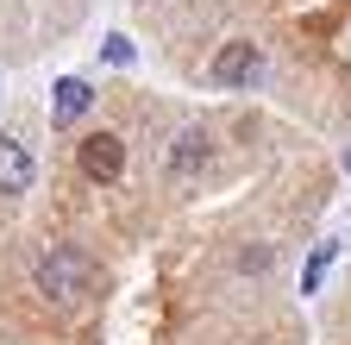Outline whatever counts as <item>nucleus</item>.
Here are the masks:
<instances>
[{
	"label": "nucleus",
	"instance_id": "f257e3e1",
	"mask_svg": "<svg viewBox=\"0 0 351 345\" xmlns=\"http://www.w3.org/2000/svg\"><path fill=\"white\" fill-rule=\"evenodd\" d=\"M32 289L44 301H57V308H69V301H82L95 289V257L75 251V245H51L38 257V270H32Z\"/></svg>",
	"mask_w": 351,
	"mask_h": 345
},
{
	"label": "nucleus",
	"instance_id": "f03ea898",
	"mask_svg": "<svg viewBox=\"0 0 351 345\" xmlns=\"http://www.w3.org/2000/svg\"><path fill=\"white\" fill-rule=\"evenodd\" d=\"M213 88H251V82L263 75V51L251 45V38H232V45L213 51Z\"/></svg>",
	"mask_w": 351,
	"mask_h": 345
},
{
	"label": "nucleus",
	"instance_id": "7ed1b4c3",
	"mask_svg": "<svg viewBox=\"0 0 351 345\" xmlns=\"http://www.w3.org/2000/svg\"><path fill=\"white\" fill-rule=\"evenodd\" d=\"M75 163H82V176H95V182H119L125 176V139L119 132H88Z\"/></svg>",
	"mask_w": 351,
	"mask_h": 345
},
{
	"label": "nucleus",
	"instance_id": "20e7f679",
	"mask_svg": "<svg viewBox=\"0 0 351 345\" xmlns=\"http://www.w3.org/2000/svg\"><path fill=\"white\" fill-rule=\"evenodd\" d=\"M207 157H213L207 126H182V132H176V145H169V169H176V176H195Z\"/></svg>",
	"mask_w": 351,
	"mask_h": 345
},
{
	"label": "nucleus",
	"instance_id": "39448f33",
	"mask_svg": "<svg viewBox=\"0 0 351 345\" xmlns=\"http://www.w3.org/2000/svg\"><path fill=\"white\" fill-rule=\"evenodd\" d=\"M32 189V151L19 139H0V195H25Z\"/></svg>",
	"mask_w": 351,
	"mask_h": 345
},
{
	"label": "nucleus",
	"instance_id": "423d86ee",
	"mask_svg": "<svg viewBox=\"0 0 351 345\" xmlns=\"http://www.w3.org/2000/svg\"><path fill=\"white\" fill-rule=\"evenodd\" d=\"M88 101H95V88H88L82 75H63L57 82V101H51V113H57V126H69L75 113H88Z\"/></svg>",
	"mask_w": 351,
	"mask_h": 345
},
{
	"label": "nucleus",
	"instance_id": "0eeeda50",
	"mask_svg": "<svg viewBox=\"0 0 351 345\" xmlns=\"http://www.w3.org/2000/svg\"><path fill=\"white\" fill-rule=\"evenodd\" d=\"M332 257H339V239H320L314 257H307V270H301V295H314V289H320V276L332 270Z\"/></svg>",
	"mask_w": 351,
	"mask_h": 345
},
{
	"label": "nucleus",
	"instance_id": "6e6552de",
	"mask_svg": "<svg viewBox=\"0 0 351 345\" xmlns=\"http://www.w3.org/2000/svg\"><path fill=\"white\" fill-rule=\"evenodd\" d=\"M345 169H351V151H345Z\"/></svg>",
	"mask_w": 351,
	"mask_h": 345
}]
</instances>
